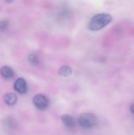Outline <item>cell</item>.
I'll use <instances>...</instances> for the list:
<instances>
[{
  "instance_id": "8",
  "label": "cell",
  "mask_w": 134,
  "mask_h": 135,
  "mask_svg": "<svg viewBox=\"0 0 134 135\" xmlns=\"http://www.w3.org/2000/svg\"><path fill=\"white\" fill-rule=\"evenodd\" d=\"M71 73H72V70L68 66H62L58 70V74L62 77H67V76L70 75Z\"/></svg>"
},
{
  "instance_id": "11",
  "label": "cell",
  "mask_w": 134,
  "mask_h": 135,
  "mask_svg": "<svg viewBox=\"0 0 134 135\" xmlns=\"http://www.w3.org/2000/svg\"><path fill=\"white\" fill-rule=\"evenodd\" d=\"M9 27V21L6 20H2L0 21V32H2L6 31Z\"/></svg>"
},
{
  "instance_id": "5",
  "label": "cell",
  "mask_w": 134,
  "mask_h": 135,
  "mask_svg": "<svg viewBox=\"0 0 134 135\" xmlns=\"http://www.w3.org/2000/svg\"><path fill=\"white\" fill-rule=\"evenodd\" d=\"M62 122L64 123L65 126H66L69 128H73L77 124L75 119L69 115H63L62 116Z\"/></svg>"
},
{
  "instance_id": "1",
  "label": "cell",
  "mask_w": 134,
  "mask_h": 135,
  "mask_svg": "<svg viewBox=\"0 0 134 135\" xmlns=\"http://www.w3.org/2000/svg\"><path fill=\"white\" fill-rule=\"evenodd\" d=\"M112 21V16L107 13H97L92 17L88 24V28L92 31H99L107 26Z\"/></svg>"
},
{
  "instance_id": "12",
  "label": "cell",
  "mask_w": 134,
  "mask_h": 135,
  "mask_svg": "<svg viewBox=\"0 0 134 135\" xmlns=\"http://www.w3.org/2000/svg\"><path fill=\"white\" fill-rule=\"evenodd\" d=\"M130 112H131L132 114H133L134 115V104L131 105V107H130Z\"/></svg>"
},
{
  "instance_id": "3",
  "label": "cell",
  "mask_w": 134,
  "mask_h": 135,
  "mask_svg": "<svg viewBox=\"0 0 134 135\" xmlns=\"http://www.w3.org/2000/svg\"><path fill=\"white\" fill-rule=\"evenodd\" d=\"M32 101H33L34 105L39 110H45L47 108L48 104H49L47 98L42 94L36 95Z\"/></svg>"
},
{
  "instance_id": "13",
  "label": "cell",
  "mask_w": 134,
  "mask_h": 135,
  "mask_svg": "<svg viewBox=\"0 0 134 135\" xmlns=\"http://www.w3.org/2000/svg\"><path fill=\"white\" fill-rule=\"evenodd\" d=\"M6 2H13V0H5Z\"/></svg>"
},
{
  "instance_id": "9",
  "label": "cell",
  "mask_w": 134,
  "mask_h": 135,
  "mask_svg": "<svg viewBox=\"0 0 134 135\" xmlns=\"http://www.w3.org/2000/svg\"><path fill=\"white\" fill-rule=\"evenodd\" d=\"M3 126H4L5 129L13 130L15 127V122L13 119L8 118V119H6V120L3 122Z\"/></svg>"
},
{
  "instance_id": "2",
  "label": "cell",
  "mask_w": 134,
  "mask_h": 135,
  "mask_svg": "<svg viewBox=\"0 0 134 135\" xmlns=\"http://www.w3.org/2000/svg\"><path fill=\"white\" fill-rule=\"evenodd\" d=\"M98 123H99V120L96 115L89 112L83 113L78 118L79 125L81 127L86 128V129H90V128H93L96 127Z\"/></svg>"
},
{
  "instance_id": "4",
  "label": "cell",
  "mask_w": 134,
  "mask_h": 135,
  "mask_svg": "<svg viewBox=\"0 0 134 135\" xmlns=\"http://www.w3.org/2000/svg\"><path fill=\"white\" fill-rule=\"evenodd\" d=\"M14 89L20 94L27 93V83L24 78H18L14 83Z\"/></svg>"
},
{
  "instance_id": "7",
  "label": "cell",
  "mask_w": 134,
  "mask_h": 135,
  "mask_svg": "<svg viewBox=\"0 0 134 135\" xmlns=\"http://www.w3.org/2000/svg\"><path fill=\"white\" fill-rule=\"evenodd\" d=\"M0 74L4 78H6V79H9L11 78L13 76V70L9 67V66H2L1 69H0Z\"/></svg>"
},
{
  "instance_id": "10",
  "label": "cell",
  "mask_w": 134,
  "mask_h": 135,
  "mask_svg": "<svg viewBox=\"0 0 134 135\" xmlns=\"http://www.w3.org/2000/svg\"><path fill=\"white\" fill-rule=\"evenodd\" d=\"M28 62H29L32 65H37V64L39 63V58H38L36 55H34V54H30V55H28Z\"/></svg>"
},
{
  "instance_id": "6",
  "label": "cell",
  "mask_w": 134,
  "mask_h": 135,
  "mask_svg": "<svg viewBox=\"0 0 134 135\" xmlns=\"http://www.w3.org/2000/svg\"><path fill=\"white\" fill-rule=\"evenodd\" d=\"M3 100H4V102L7 105L12 106V105H14L17 102V96L14 93H6L4 96Z\"/></svg>"
}]
</instances>
